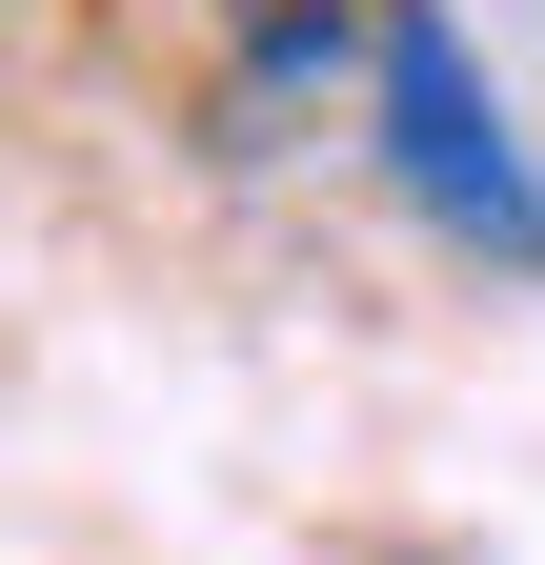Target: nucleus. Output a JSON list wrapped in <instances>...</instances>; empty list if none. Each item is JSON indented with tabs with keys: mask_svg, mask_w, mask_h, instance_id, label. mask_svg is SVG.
<instances>
[{
	"mask_svg": "<svg viewBox=\"0 0 545 565\" xmlns=\"http://www.w3.org/2000/svg\"><path fill=\"white\" fill-rule=\"evenodd\" d=\"M384 121H404V182H425L464 243L545 263V182L505 162V121H485V82H464V41H445V21H404V41H384Z\"/></svg>",
	"mask_w": 545,
	"mask_h": 565,
	"instance_id": "obj_1",
	"label": "nucleus"
}]
</instances>
